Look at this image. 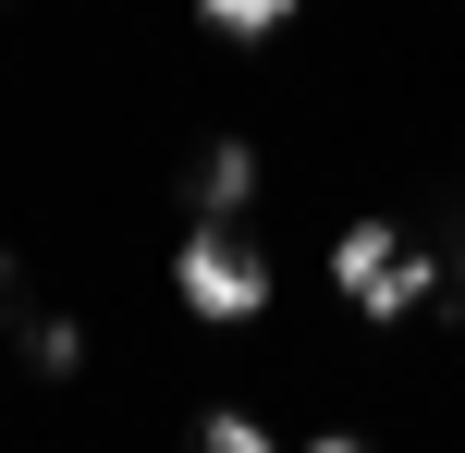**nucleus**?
<instances>
[{
  "mask_svg": "<svg viewBox=\"0 0 465 453\" xmlns=\"http://www.w3.org/2000/svg\"><path fill=\"white\" fill-rule=\"evenodd\" d=\"M196 25H209V37H282L294 0H196Z\"/></svg>",
  "mask_w": 465,
  "mask_h": 453,
  "instance_id": "39448f33",
  "label": "nucleus"
},
{
  "mask_svg": "<svg viewBox=\"0 0 465 453\" xmlns=\"http://www.w3.org/2000/svg\"><path fill=\"white\" fill-rule=\"evenodd\" d=\"M86 368V331L74 319H25V380H74Z\"/></svg>",
  "mask_w": 465,
  "mask_h": 453,
  "instance_id": "20e7f679",
  "label": "nucleus"
},
{
  "mask_svg": "<svg viewBox=\"0 0 465 453\" xmlns=\"http://www.w3.org/2000/svg\"><path fill=\"white\" fill-rule=\"evenodd\" d=\"M0 307H13V258H0Z\"/></svg>",
  "mask_w": 465,
  "mask_h": 453,
  "instance_id": "0eeeda50",
  "label": "nucleus"
},
{
  "mask_svg": "<svg viewBox=\"0 0 465 453\" xmlns=\"http://www.w3.org/2000/svg\"><path fill=\"white\" fill-rule=\"evenodd\" d=\"M331 294L368 307V319H417L429 294H441V258H429L404 221H343V233H331Z\"/></svg>",
  "mask_w": 465,
  "mask_h": 453,
  "instance_id": "f257e3e1",
  "label": "nucleus"
},
{
  "mask_svg": "<svg viewBox=\"0 0 465 453\" xmlns=\"http://www.w3.org/2000/svg\"><path fill=\"white\" fill-rule=\"evenodd\" d=\"M184 209H196V221H245V209H257V147H245V135H209V147L184 160Z\"/></svg>",
  "mask_w": 465,
  "mask_h": 453,
  "instance_id": "7ed1b4c3",
  "label": "nucleus"
},
{
  "mask_svg": "<svg viewBox=\"0 0 465 453\" xmlns=\"http://www.w3.org/2000/svg\"><path fill=\"white\" fill-rule=\"evenodd\" d=\"M196 453H270V429H257L245 405H209L196 417Z\"/></svg>",
  "mask_w": 465,
  "mask_h": 453,
  "instance_id": "423d86ee",
  "label": "nucleus"
},
{
  "mask_svg": "<svg viewBox=\"0 0 465 453\" xmlns=\"http://www.w3.org/2000/svg\"><path fill=\"white\" fill-rule=\"evenodd\" d=\"M453 270H465V258H453Z\"/></svg>",
  "mask_w": 465,
  "mask_h": 453,
  "instance_id": "6e6552de",
  "label": "nucleus"
},
{
  "mask_svg": "<svg viewBox=\"0 0 465 453\" xmlns=\"http://www.w3.org/2000/svg\"><path fill=\"white\" fill-rule=\"evenodd\" d=\"M172 294H184L196 319H221V331H245V319H270V258H257L232 221H196V233L172 245Z\"/></svg>",
  "mask_w": 465,
  "mask_h": 453,
  "instance_id": "f03ea898",
  "label": "nucleus"
}]
</instances>
